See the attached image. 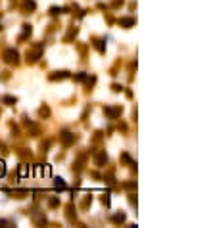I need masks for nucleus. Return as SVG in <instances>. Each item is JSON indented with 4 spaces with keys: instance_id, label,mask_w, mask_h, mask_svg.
<instances>
[{
    "instance_id": "f257e3e1",
    "label": "nucleus",
    "mask_w": 217,
    "mask_h": 228,
    "mask_svg": "<svg viewBox=\"0 0 217 228\" xmlns=\"http://www.w3.org/2000/svg\"><path fill=\"white\" fill-rule=\"evenodd\" d=\"M6 173V165H4V161H0V176H4Z\"/></svg>"
}]
</instances>
